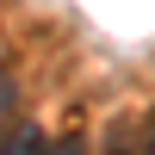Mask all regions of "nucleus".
Instances as JSON below:
<instances>
[{
  "label": "nucleus",
  "instance_id": "obj_1",
  "mask_svg": "<svg viewBox=\"0 0 155 155\" xmlns=\"http://www.w3.org/2000/svg\"><path fill=\"white\" fill-rule=\"evenodd\" d=\"M44 149H50L44 124H6L0 130V155H44Z\"/></svg>",
  "mask_w": 155,
  "mask_h": 155
},
{
  "label": "nucleus",
  "instance_id": "obj_2",
  "mask_svg": "<svg viewBox=\"0 0 155 155\" xmlns=\"http://www.w3.org/2000/svg\"><path fill=\"white\" fill-rule=\"evenodd\" d=\"M12 112H19V81H12L6 68H0V130L12 124Z\"/></svg>",
  "mask_w": 155,
  "mask_h": 155
},
{
  "label": "nucleus",
  "instance_id": "obj_3",
  "mask_svg": "<svg viewBox=\"0 0 155 155\" xmlns=\"http://www.w3.org/2000/svg\"><path fill=\"white\" fill-rule=\"evenodd\" d=\"M44 155H87V137H56Z\"/></svg>",
  "mask_w": 155,
  "mask_h": 155
},
{
  "label": "nucleus",
  "instance_id": "obj_4",
  "mask_svg": "<svg viewBox=\"0 0 155 155\" xmlns=\"http://www.w3.org/2000/svg\"><path fill=\"white\" fill-rule=\"evenodd\" d=\"M112 155H124V149H112Z\"/></svg>",
  "mask_w": 155,
  "mask_h": 155
}]
</instances>
